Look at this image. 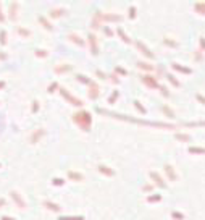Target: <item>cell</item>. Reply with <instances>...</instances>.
Returning <instances> with one entry per match:
<instances>
[{"mask_svg": "<svg viewBox=\"0 0 205 220\" xmlns=\"http://www.w3.org/2000/svg\"><path fill=\"white\" fill-rule=\"evenodd\" d=\"M0 44L2 46H6L8 44V33L5 29H0Z\"/></svg>", "mask_w": 205, "mask_h": 220, "instance_id": "52a82bcc", "label": "cell"}, {"mask_svg": "<svg viewBox=\"0 0 205 220\" xmlns=\"http://www.w3.org/2000/svg\"><path fill=\"white\" fill-rule=\"evenodd\" d=\"M134 104H136V107H137L139 110H141V112H142V113H145V109H144V107H142V105H141V104H139V102H137V101H136V102H134Z\"/></svg>", "mask_w": 205, "mask_h": 220, "instance_id": "4316f807", "label": "cell"}, {"mask_svg": "<svg viewBox=\"0 0 205 220\" xmlns=\"http://www.w3.org/2000/svg\"><path fill=\"white\" fill-rule=\"evenodd\" d=\"M58 220H84L83 217H65V215H61Z\"/></svg>", "mask_w": 205, "mask_h": 220, "instance_id": "44dd1931", "label": "cell"}, {"mask_svg": "<svg viewBox=\"0 0 205 220\" xmlns=\"http://www.w3.org/2000/svg\"><path fill=\"white\" fill-rule=\"evenodd\" d=\"M34 52H36V57H47V55H49V52L44 50V49H36Z\"/></svg>", "mask_w": 205, "mask_h": 220, "instance_id": "9a60e30c", "label": "cell"}, {"mask_svg": "<svg viewBox=\"0 0 205 220\" xmlns=\"http://www.w3.org/2000/svg\"><path fill=\"white\" fill-rule=\"evenodd\" d=\"M149 201H160V196H155V198H153V196H150Z\"/></svg>", "mask_w": 205, "mask_h": 220, "instance_id": "1f68e13d", "label": "cell"}, {"mask_svg": "<svg viewBox=\"0 0 205 220\" xmlns=\"http://www.w3.org/2000/svg\"><path fill=\"white\" fill-rule=\"evenodd\" d=\"M142 80H144L149 86H152V88H153V86H157V81L155 80H149V76H142Z\"/></svg>", "mask_w": 205, "mask_h": 220, "instance_id": "e0dca14e", "label": "cell"}, {"mask_svg": "<svg viewBox=\"0 0 205 220\" xmlns=\"http://www.w3.org/2000/svg\"><path fill=\"white\" fill-rule=\"evenodd\" d=\"M68 177L71 180H78V181H83V178H84L81 173H76V172H68Z\"/></svg>", "mask_w": 205, "mask_h": 220, "instance_id": "8fae6325", "label": "cell"}, {"mask_svg": "<svg viewBox=\"0 0 205 220\" xmlns=\"http://www.w3.org/2000/svg\"><path fill=\"white\" fill-rule=\"evenodd\" d=\"M73 122L76 123L79 128H83L84 131H89V128H91V113L89 112H78L73 115Z\"/></svg>", "mask_w": 205, "mask_h": 220, "instance_id": "6da1fadb", "label": "cell"}, {"mask_svg": "<svg viewBox=\"0 0 205 220\" xmlns=\"http://www.w3.org/2000/svg\"><path fill=\"white\" fill-rule=\"evenodd\" d=\"M10 196H12V199L16 202V204H18V207H19V209H26V201L23 199V196L19 194L18 191L12 190V191H10Z\"/></svg>", "mask_w": 205, "mask_h": 220, "instance_id": "7a4b0ae2", "label": "cell"}, {"mask_svg": "<svg viewBox=\"0 0 205 220\" xmlns=\"http://www.w3.org/2000/svg\"><path fill=\"white\" fill-rule=\"evenodd\" d=\"M0 167H2V164H0Z\"/></svg>", "mask_w": 205, "mask_h": 220, "instance_id": "d590c367", "label": "cell"}, {"mask_svg": "<svg viewBox=\"0 0 205 220\" xmlns=\"http://www.w3.org/2000/svg\"><path fill=\"white\" fill-rule=\"evenodd\" d=\"M16 33L21 34V36H24V37H29L31 36V31L26 29V28H23V26H16Z\"/></svg>", "mask_w": 205, "mask_h": 220, "instance_id": "30bf717a", "label": "cell"}, {"mask_svg": "<svg viewBox=\"0 0 205 220\" xmlns=\"http://www.w3.org/2000/svg\"><path fill=\"white\" fill-rule=\"evenodd\" d=\"M173 217H176V219H183L184 215H183V214H178V212H173Z\"/></svg>", "mask_w": 205, "mask_h": 220, "instance_id": "4dcf8cb0", "label": "cell"}, {"mask_svg": "<svg viewBox=\"0 0 205 220\" xmlns=\"http://www.w3.org/2000/svg\"><path fill=\"white\" fill-rule=\"evenodd\" d=\"M68 39H71L73 42L79 44V46H84V42L81 41V37H79V36H76V34H68Z\"/></svg>", "mask_w": 205, "mask_h": 220, "instance_id": "7c38bea8", "label": "cell"}, {"mask_svg": "<svg viewBox=\"0 0 205 220\" xmlns=\"http://www.w3.org/2000/svg\"><path fill=\"white\" fill-rule=\"evenodd\" d=\"M8 58V54H5V52H0V60H6Z\"/></svg>", "mask_w": 205, "mask_h": 220, "instance_id": "83f0119b", "label": "cell"}, {"mask_svg": "<svg viewBox=\"0 0 205 220\" xmlns=\"http://www.w3.org/2000/svg\"><path fill=\"white\" fill-rule=\"evenodd\" d=\"M5 21V13H3V10H2V3H0V23H3Z\"/></svg>", "mask_w": 205, "mask_h": 220, "instance_id": "d4e9b609", "label": "cell"}, {"mask_svg": "<svg viewBox=\"0 0 205 220\" xmlns=\"http://www.w3.org/2000/svg\"><path fill=\"white\" fill-rule=\"evenodd\" d=\"M18 10H19L18 2H12L8 5V18L12 20V21H15V20H16V16H18Z\"/></svg>", "mask_w": 205, "mask_h": 220, "instance_id": "277c9868", "label": "cell"}, {"mask_svg": "<svg viewBox=\"0 0 205 220\" xmlns=\"http://www.w3.org/2000/svg\"><path fill=\"white\" fill-rule=\"evenodd\" d=\"M117 97H118V91H115L113 94L110 96V99H108V101H110V102H113V101H117Z\"/></svg>", "mask_w": 205, "mask_h": 220, "instance_id": "484cf974", "label": "cell"}, {"mask_svg": "<svg viewBox=\"0 0 205 220\" xmlns=\"http://www.w3.org/2000/svg\"><path fill=\"white\" fill-rule=\"evenodd\" d=\"M0 220H16V219L10 217V215H2V217H0Z\"/></svg>", "mask_w": 205, "mask_h": 220, "instance_id": "f1b7e54d", "label": "cell"}, {"mask_svg": "<svg viewBox=\"0 0 205 220\" xmlns=\"http://www.w3.org/2000/svg\"><path fill=\"white\" fill-rule=\"evenodd\" d=\"M150 175H152V178H155V180H157V183H158L160 186H165V183H163V181H162V178H160V177H158V175H157V173H153V172H152V173H150Z\"/></svg>", "mask_w": 205, "mask_h": 220, "instance_id": "ac0fdd59", "label": "cell"}, {"mask_svg": "<svg viewBox=\"0 0 205 220\" xmlns=\"http://www.w3.org/2000/svg\"><path fill=\"white\" fill-rule=\"evenodd\" d=\"M178 138H179V139H189V136H184V135H178Z\"/></svg>", "mask_w": 205, "mask_h": 220, "instance_id": "836d02e7", "label": "cell"}, {"mask_svg": "<svg viewBox=\"0 0 205 220\" xmlns=\"http://www.w3.org/2000/svg\"><path fill=\"white\" fill-rule=\"evenodd\" d=\"M63 183H65V181L61 180V178H53V185H55V186H61Z\"/></svg>", "mask_w": 205, "mask_h": 220, "instance_id": "603a6c76", "label": "cell"}, {"mask_svg": "<svg viewBox=\"0 0 205 220\" xmlns=\"http://www.w3.org/2000/svg\"><path fill=\"white\" fill-rule=\"evenodd\" d=\"M189 152H200V154H205V149H199V147H189Z\"/></svg>", "mask_w": 205, "mask_h": 220, "instance_id": "7402d4cb", "label": "cell"}, {"mask_svg": "<svg viewBox=\"0 0 205 220\" xmlns=\"http://www.w3.org/2000/svg\"><path fill=\"white\" fill-rule=\"evenodd\" d=\"M37 110H39V101H34V102H32V109H31V112L36 113Z\"/></svg>", "mask_w": 205, "mask_h": 220, "instance_id": "ffe728a7", "label": "cell"}, {"mask_svg": "<svg viewBox=\"0 0 205 220\" xmlns=\"http://www.w3.org/2000/svg\"><path fill=\"white\" fill-rule=\"evenodd\" d=\"M42 204H44V207L50 209V211H53V212H60V209H61L58 204H55V202H50V201H44Z\"/></svg>", "mask_w": 205, "mask_h": 220, "instance_id": "8992f818", "label": "cell"}, {"mask_svg": "<svg viewBox=\"0 0 205 220\" xmlns=\"http://www.w3.org/2000/svg\"><path fill=\"white\" fill-rule=\"evenodd\" d=\"M89 42H91V46H92V50H94V52L92 54H97V49H95V37H94V34H91V36H89Z\"/></svg>", "mask_w": 205, "mask_h": 220, "instance_id": "5bb4252c", "label": "cell"}, {"mask_svg": "<svg viewBox=\"0 0 205 220\" xmlns=\"http://www.w3.org/2000/svg\"><path fill=\"white\" fill-rule=\"evenodd\" d=\"M39 23H40V25H42L44 28H45V29H49V31H52V29H53V26L50 25V23L47 21V18H45V16H42V15L39 16Z\"/></svg>", "mask_w": 205, "mask_h": 220, "instance_id": "ba28073f", "label": "cell"}, {"mask_svg": "<svg viewBox=\"0 0 205 220\" xmlns=\"http://www.w3.org/2000/svg\"><path fill=\"white\" fill-rule=\"evenodd\" d=\"M63 13H65L63 8H52L50 10V16H52V18H58V16H61Z\"/></svg>", "mask_w": 205, "mask_h": 220, "instance_id": "9c48e42d", "label": "cell"}, {"mask_svg": "<svg viewBox=\"0 0 205 220\" xmlns=\"http://www.w3.org/2000/svg\"><path fill=\"white\" fill-rule=\"evenodd\" d=\"M70 70H71V65H66V63H65L63 67H57L55 68L57 73H66V71H70Z\"/></svg>", "mask_w": 205, "mask_h": 220, "instance_id": "4fadbf2b", "label": "cell"}, {"mask_svg": "<svg viewBox=\"0 0 205 220\" xmlns=\"http://www.w3.org/2000/svg\"><path fill=\"white\" fill-rule=\"evenodd\" d=\"M166 172H168V173H170V177H171V180H175V173H173V168L171 167H170V165H166Z\"/></svg>", "mask_w": 205, "mask_h": 220, "instance_id": "cb8c5ba5", "label": "cell"}, {"mask_svg": "<svg viewBox=\"0 0 205 220\" xmlns=\"http://www.w3.org/2000/svg\"><path fill=\"white\" fill-rule=\"evenodd\" d=\"M2 88H5V81H0V89Z\"/></svg>", "mask_w": 205, "mask_h": 220, "instance_id": "e575fe53", "label": "cell"}, {"mask_svg": "<svg viewBox=\"0 0 205 220\" xmlns=\"http://www.w3.org/2000/svg\"><path fill=\"white\" fill-rule=\"evenodd\" d=\"M6 206V201H5V198H0V207H5Z\"/></svg>", "mask_w": 205, "mask_h": 220, "instance_id": "f546056e", "label": "cell"}, {"mask_svg": "<svg viewBox=\"0 0 205 220\" xmlns=\"http://www.w3.org/2000/svg\"><path fill=\"white\" fill-rule=\"evenodd\" d=\"M44 135H45V130H44V128H37V130H34V131L31 133V136H29V143H31V144H36L37 141H39Z\"/></svg>", "mask_w": 205, "mask_h": 220, "instance_id": "5b68a950", "label": "cell"}, {"mask_svg": "<svg viewBox=\"0 0 205 220\" xmlns=\"http://www.w3.org/2000/svg\"><path fill=\"white\" fill-rule=\"evenodd\" d=\"M60 92H61V96H63V97L66 99L68 102H71L73 105H78V107H79V105H83V101H79V99L73 97V96H71V94H70V92H68L65 88H60Z\"/></svg>", "mask_w": 205, "mask_h": 220, "instance_id": "3957f363", "label": "cell"}, {"mask_svg": "<svg viewBox=\"0 0 205 220\" xmlns=\"http://www.w3.org/2000/svg\"><path fill=\"white\" fill-rule=\"evenodd\" d=\"M99 170L104 172V173H107V175H113L115 173L113 170H108V167H105V165H100V167H99Z\"/></svg>", "mask_w": 205, "mask_h": 220, "instance_id": "2e32d148", "label": "cell"}, {"mask_svg": "<svg viewBox=\"0 0 205 220\" xmlns=\"http://www.w3.org/2000/svg\"><path fill=\"white\" fill-rule=\"evenodd\" d=\"M134 15H136V13H134V7H131V15H129V16H131V18H134Z\"/></svg>", "mask_w": 205, "mask_h": 220, "instance_id": "d6a6232c", "label": "cell"}, {"mask_svg": "<svg viewBox=\"0 0 205 220\" xmlns=\"http://www.w3.org/2000/svg\"><path fill=\"white\" fill-rule=\"evenodd\" d=\"M57 88H58V82H57V81H53L52 84L49 86V89H47V91H49V92H53V91H55Z\"/></svg>", "mask_w": 205, "mask_h": 220, "instance_id": "d6986e66", "label": "cell"}]
</instances>
